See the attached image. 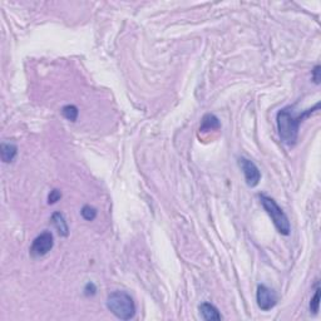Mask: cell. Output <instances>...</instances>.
Returning a JSON list of instances; mask_svg holds the SVG:
<instances>
[{"instance_id":"277c9868","label":"cell","mask_w":321,"mask_h":321,"mask_svg":"<svg viewBox=\"0 0 321 321\" xmlns=\"http://www.w3.org/2000/svg\"><path fill=\"white\" fill-rule=\"evenodd\" d=\"M53 246H54L53 235L49 231H46L34 239L30 246V255L33 257H42V256L47 255L53 248Z\"/></svg>"},{"instance_id":"30bf717a","label":"cell","mask_w":321,"mask_h":321,"mask_svg":"<svg viewBox=\"0 0 321 321\" xmlns=\"http://www.w3.org/2000/svg\"><path fill=\"white\" fill-rule=\"evenodd\" d=\"M220 127H221V123H220L219 118H217L215 114L208 113L202 118L201 125H199V131L210 132V131H215V129H219Z\"/></svg>"},{"instance_id":"8992f818","label":"cell","mask_w":321,"mask_h":321,"mask_svg":"<svg viewBox=\"0 0 321 321\" xmlns=\"http://www.w3.org/2000/svg\"><path fill=\"white\" fill-rule=\"evenodd\" d=\"M240 167L244 171V176L246 179L248 187H256L261 181V172H260L259 167L251 161V159L241 157L239 159Z\"/></svg>"},{"instance_id":"3957f363","label":"cell","mask_w":321,"mask_h":321,"mask_svg":"<svg viewBox=\"0 0 321 321\" xmlns=\"http://www.w3.org/2000/svg\"><path fill=\"white\" fill-rule=\"evenodd\" d=\"M260 202H261L262 207L264 210L266 211L267 215L271 217L272 220L273 224H275L276 230L279 231L281 235L284 236H287V235H290L291 231V226H290V221L287 219L286 213L282 211V208L277 205V202L275 201L271 197L266 196V195H259Z\"/></svg>"},{"instance_id":"6da1fadb","label":"cell","mask_w":321,"mask_h":321,"mask_svg":"<svg viewBox=\"0 0 321 321\" xmlns=\"http://www.w3.org/2000/svg\"><path fill=\"white\" fill-rule=\"evenodd\" d=\"M320 108V104H315L313 108L306 109L302 113L296 116L293 112L291 107L280 109L277 116H276V123H277V131H279L280 140L286 146H294L297 142L298 138V129L300 124L310 117L315 111Z\"/></svg>"},{"instance_id":"9c48e42d","label":"cell","mask_w":321,"mask_h":321,"mask_svg":"<svg viewBox=\"0 0 321 321\" xmlns=\"http://www.w3.org/2000/svg\"><path fill=\"white\" fill-rule=\"evenodd\" d=\"M0 154H1V159L4 163L13 162L18 154V147L14 143L3 142L0 146Z\"/></svg>"},{"instance_id":"4fadbf2b","label":"cell","mask_w":321,"mask_h":321,"mask_svg":"<svg viewBox=\"0 0 321 321\" xmlns=\"http://www.w3.org/2000/svg\"><path fill=\"white\" fill-rule=\"evenodd\" d=\"M319 307H320V289H316L315 295H314V297L311 298V301H310V310H311L314 314H318Z\"/></svg>"},{"instance_id":"5b68a950","label":"cell","mask_w":321,"mask_h":321,"mask_svg":"<svg viewBox=\"0 0 321 321\" xmlns=\"http://www.w3.org/2000/svg\"><path fill=\"white\" fill-rule=\"evenodd\" d=\"M256 301L262 311H269L277 304V295L266 285H259L256 291Z\"/></svg>"},{"instance_id":"9a60e30c","label":"cell","mask_w":321,"mask_h":321,"mask_svg":"<svg viewBox=\"0 0 321 321\" xmlns=\"http://www.w3.org/2000/svg\"><path fill=\"white\" fill-rule=\"evenodd\" d=\"M97 293V286L93 284V282H88V284L84 286V295L85 296H93Z\"/></svg>"},{"instance_id":"7c38bea8","label":"cell","mask_w":321,"mask_h":321,"mask_svg":"<svg viewBox=\"0 0 321 321\" xmlns=\"http://www.w3.org/2000/svg\"><path fill=\"white\" fill-rule=\"evenodd\" d=\"M80 213H82L83 219L87 220V221H93V220L97 217V210H96L94 207H92V206H89V205L83 206Z\"/></svg>"},{"instance_id":"52a82bcc","label":"cell","mask_w":321,"mask_h":321,"mask_svg":"<svg viewBox=\"0 0 321 321\" xmlns=\"http://www.w3.org/2000/svg\"><path fill=\"white\" fill-rule=\"evenodd\" d=\"M199 314H201L203 320L208 321H219L222 320V315L220 314L219 309L215 305L210 304V302H203L199 305Z\"/></svg>"},{"instance_id":"7a4b0ae2","label":"cell","mask_w":321,"mask_h":321,"mask_svg":"<svg viewBox=\"0 0 321 321\" xmlns=\"http://www.w3.org/2000/svg\"><path fill=\"white\" fill-rule=\"evenodd\" d=\"M107 309L121 320H131L136 315V304L125 291H114L107 297Z\"/></svg>"},{"instance_id":"5bb4252c","label":"cell","mask_w":321,"mask_h":321,"mask_svg":"<svg viewBox=\"0 0 321 321\" xmlns=\"http://www.w3.org/2000/svg\"><path fill=\"white\" fill-rule=\"evenodd\" d=\"M60 198H62V192L59 190H53L50 191V194L48 196V203L49 205H54Z\"/></svg>"},{"instance_id":"8fae6325","label":"cell","mask_w":321,"mask_h":321,"mask_svg":"<svg viewBox=\"0 0 321 321\" xmlns=\"http://www.w3.org/2000/svg\"><path fill=\"white\" fill-rule=\"evenodd\" d=\"M78 114H79V111H78L77 107L73 104L64 105L62 108V116L64 117L67 121H69V122H75L78 118Z\"/></svg>"},{"instance_id":"ba28073f","label":"cell","mask_w":321,"mask_h":321,"mask_svg":"<svg viewBox=\"0 0 321 321\" xmlns=\"http://www.w3.org/2000/svg\"><path fill=\"white\" fill-rule=\"evenodd\" d=\"M51 223L54 226V228L57 230V232L59 233V236L67 237L69 235V227L68 223L66 221V217L64 215L60 212H54L51 215Z\"/></svg>"},{"instance_id":"2e32d148","label":"cell","mask_w":321,"mask_h":321,"mask_svg":"<svg viewBox=\"0 0 321 321\" xmlns=\"http://www.w3.org/2000/svg\"><path fill=\"white\" fill-rule=\"evenodd\" d=\"M313 80L315 82V84H320L321 80V67L316 66L313 71Z\"/></svg>"}]
</instances>
